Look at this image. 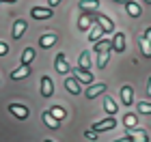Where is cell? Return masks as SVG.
Masks as SVG:
<instances>
[{
  "label": "cell",
  "instance_id": "4dcf8cb0",
  "mask_svg": "<svg viewBox=\"0 0 151 142\" xmlns=\"http://www.w3.org/2000/svg\"><path fill=\"white\" fill-rule=\"evenodd\" d=\"M86 138H88V140H97V133L91 129V131H86Z\"/></svg>",
  "mask_w": 151,
  "mask_h": 142
},
{
  "label": "cell",
  "instance_id": "3957f363",
  "mask_svg": "<svg viewBox=\"0 0 151 142\" xmlns=\"http://www.w3.org/2000/svg\"><path fill=\"white\" fill-rule=\"evenodd\" d=\"M30 15L35 17V19H47V17H52L54 13L50 6H32L30 9Z\"/></svg>",
  "mask_w": 151,
  "mask_h": 142
},
{
  "label": "cell",
  "instance_id": "8d00e7d4",
  "mask_svg": "<svg viewBox=\"0 0 151 142\" xmlns=\"http://www.w3.org/2000/svg\"><path fill=\"white\" fill-rule=\"evenodd\" d=\"M114 2H125V4H127V2H129V0H114Z\"/></svg>",
  "mask_w": 151,
  "mask_h": 142
},
{
  "label": "cell",
  "instance_id": "6da1fadb",
  "mask_svg": "<svg viewBox=\"0 0 151 142\" xmlns=\"http://www.w3.org/2000/svg\"><path fill=\"white\" fill-rule=\"evenodd\" d=\"M9 112H11L15 118H19V121H26V118H28V108L22 106V103H11V106H9Z\"/></svg>",
  "mask_w": 151,
  "mask_h": 142
},
{
  "label": "cell",
  "instance_id": "44dd1931",
  "mask_svg": "<svg viewBox=\"0 0 151 142\" xmlns=\"http://www.w3.org/2000/svg\"><path fill=\"white\" fill-rule=\"evenodd\" d=\"M104 35H106V32L101 30L99 26H93V28H91V32H88V39H91L93 43H97V41H101V37H104Z\"/></svg>",
  "mask_w": 151,
  "mask_h": 142
},
{
  "label": "cell",
  "instance_id": "277c9868",
  "mask_svg": "<svg viewBox=\"0 0 151 142\" xmlns=\"http://www.w3.org/2000/svg\"><path fill=\"white\" fill-rule=\"evenodd\" d=\"M110 50L114 52H125V35L123 32H114L112 41H110Z\"/></svg>",
  "mask_w": 151,
  "mask_h": 142
},
{
  "label": "cell",
  "instance_id": "836d02e7",
  "mask_svg": "<svg viewBox=\"0 0 151 142\" xmlns=\"http://www.w3.org/2000/svg\"><path fill=\"white\" fill-rule=\"evenodd\" d=\"M114 142H132V138H129V136H123V138H119V140H114Z\"/></svg>",
  "mask_w": 151,
  "mask_h": 142
},
{
  "label": "cell",
  "instance_id": "d4e9b609",
  "mask_svg": "<svg viewBox=\"0 0 151 142\" xmlns=\"http://www.w3.org/2000/svg\"><path fill=\"white\" fill-rule=\"evenodd\" d=\"M108 60H110V50L97 54V67H99V69H104V67L108 65Z\"/></svg>",
  "mask_w": 151,
  "mask_h": 142
},
{
  "label": "cell",
  "instance_id": "d6a6232c",
  "mask_svg": "<svg viewBox=\"0 0 151 142\" xmlns=\"http://www.w3.org/2000/svg\"><path fill=\"white\" fill-rule=\"evenodd\" d=\"M60 2H63V0H47V4H50V9H52V6H56V4H60Z\"/></svg>",
  "mask_w": 151,
  "mask_h": 142
},
{
  "label": "cell",
  "instance_id": "83f0119b",
  "mask_svg": "<svg viewBox=\"0 0 151 142\" xmlns=\"http://www.w3.org/2000/svg\"><path fill=\"white\" fill-rule=\"evenodd\" d=\"M108 50H110V41H108V39H101V41H97V43H95V52H108Z\"/></svg>",
  "mask_w": 151,
  "mask_h": 142
},
{
  "label": "cell",
  "instance_id": "ab89813d",
  "mask_svg": "<svg viewBox=\"0 0 151 142\" xmlns=\"http://www.w3.org/2000/svg\"><path fill=\"white\" fill-rule=\"evenodd\" d=\"M0 2H2V0H0Z\"/></svg>",
  "mask_w": 151,
  "mask_h": 142
},
{
  "label": "cell",
  "instance_id": "8fae6325",
  "mask_svg": "<svg viewBox=\"0 0 151 142\" xmlns=\"http://www.w3.org/2000/svg\"><path fill=\"white\" fill-rule=\"evenodd\" d=\"M93 19H95V13H84V15H80L78 28L80 30H88V28H91V24H93Z\"/></svg>",
  "mask_w": 151,
  "mask_h": 142
},
{
  "label": "cell",
  "instance_id": "d590c367",
  "mask_svg": "<svg viewBox=\"0 0 151 142\" xmlns=\"http://www.w3.org/2000/svg\"><path fill=\"white\" fill-rule=\"evenodd\" d=\"M147 93L151 95V78H149V86H147Z\"/></svg>",
  "mask_w": 151,
  "mask_h": 142
},
{
  "label": "cell",
  "instance_id": "f1b7e54d",
  "mask_svg": "<svg viewBox=\"0 0 151 142\" xmlns=\"http://www.w3.org/2000/svg\"><path fill=\"white\" fill-rule=\"evenodd\" d=\"M138 112L140 114H151V101H140L138 103Z\"/></svg>",
  "mask_w": 151,
  "mask_h": 142
},
{
  "label": "cell",
  "instance_id": "7c38bea8",
  "mask_svg": "<svg viewBox=\"0 0 151 142\" xmlns=\"http://www.w3.org/2000/svg\"><path fill=\"white\" fill-rule=\"evenodd\" d=\"M76 80L82 82V84H93V73L84 71V69H78V71H76Z\"/></svg>",
  "mask_w": 151,
  "mask_h": 142
},
{
  "label": "cell",
  "instance_id": "5bb4252c",
  "mask_svg": "<svg viewBox=\"0 0 151 142\" xmlns=\"http://www.w3.org/2000/svg\"><path fill=\"white\" fill-rule=\"evenodd\" d=\"M41 118H43V123L50 127V129H58V127H60V121H56L50 112H43V114H41Z\"/></svg>",
  "mask_w": 151,
  "mask_h": 142
},
{
  "label": "cell",
  "instance_id": "1f68e13d",
  "mask_svg": "<svg viewBox=\"0 0 151 142\" xmlns=\"http://www.w3.org/2000/svg\"><path fill=\"white\" fill-rule=\"evenodd\" d=\"M142 37H145V39H147V41L151 43V26H149V28L145 30V35H142Z\"/></svg>",
  "mask_w": 151,
  "mask_h": 142
},
{
  "label": "cell",
  "instance_id": "4fadbf2b",
  "mask_svg": "<svg viewBox=\"0 0 151 142\" xmlns=\"http://www.w3.org/2000/svg\"><path fill=\"white\" fill-rule=\"evenodd\" d=\"M54 43H56V35H54V32H45V35H41V39H39L41 47H52Z\"/></svg>",
  "mask_w": 151,
  "mask_h": 142
},
{
  "label": "cell",
  "instance_id": "d6986e66",
  "mask_svg": "<svg viewBox=\"0 0 151 142\" xmlns=\"http://www.w3.org/2000/svg\"><path fill=\"white\" fill-rule=\"evenodd\" d=\"M78 6H80L82 11H95L99 6V0H80Z\"/></svg>",
  "mask_w": 151,
  "mask_h": 142
},
{
  "label": "cell",
  "instance_id": "484cf974",
  "mask_svg": "<svg viewBox=\"0 0 151 142\" xmlns=\"http://www.w3.org/2000/svg\"><path fill=\"white\" fill-rule=\"evenodd\" d=\"M138 43H140V50H142V54H145V58H151V43L147 41L145 37H140Z\"/></svg>",
  "mask_w": 151,
  "mask_h": 142
},
{
  "label": "cell",
  "instance_id": "7a4b0ae2",
  "mask_svg": "<svg viewBox=\"0 0 151 142\" xmlns=\"http://www.w3.org/2000/svg\"><path fill=\"white\" fill-rule=\"evenodd\" d=\"M54 67H56V71L63 73V76H69V71H71V67H69V63H67L65 54H58V56H56V60H54Z\"/></svg>",
  "mask_w": 151,
  "mask_h": 142
},
{
  "label": "cell",
  "instance_id": "2e32d148",
  "mask_svg": "<svg viewBox=\"0 0 151 142\" xmlns=\"http://www.w3.org/2000/svg\"><path fill=\"white\" fill-rule=\"evenodd\" d=\"M24 30H26V22H24V19H17V22L13 24V32H11L13 39H19L24 35Z\"/></svg>",
  "mask_w": 151,
  "mask_h": 142
},
{
  "label": "cell",
  "instance_id": "e575fe53",
  "mask_svg": "<svg viewBox=\"0 0 151 142\" xmlns=\"http://www.w3.org/2000/svg\"><path fill=\"white\" fill-rule=\"evenodd\" d=\"M2 2H9V4H15L17 0H2Z\"/></svg>",
  "mask_w": 151,
  "mask_h": 142
},
{
  "label": "cell",
  "instance_id": "ba28073f",
  "mask_svg": "<svg viewBox=\"0 0 151 142\" xmlns=\"http://www.w3.org/2000/svg\"><path fill=\"white\" fill-rule=\"evenodd\" d=\"M52 93H54V82H52V78H50V76H43V78H41V95H43V97H50Z\"/></svg>",
  "mask_w": 151,
  "mask_h": 142
},
{
  "label": "cell",
  "instance_id": "74e56055",
  "mask_svg": "<svg viewBox=\"0 0 151 142\" xmlns=\"http://www.w3.org/2000/svg\"><path fill=\"white\" fill-rule=\"evenodd\" d=\"M145 2H147V4H151V0H145Z\"/></svg>",
  "mask_w": 151,
  "mask_h": 142
},
{
  "label": "cell",
  "instance_id": "603a6c76",
  "mask_svg": "<svg viewBox=\"0 0 151 142\" xmlns=\"http://www.w3.org/2000/svg\"><path fill=\"white\" fill-rule=\"evenodd\" d=\"M78 63H80V69L88 71V67H91V54H88V52H82L80 58H78Z\"/></svg>",
  "mask_w": 151,
  "mask_h": 142
},
{
  "label": "cell",
  "instance_id": "4316f807",
  "mask_svg": "<svg viewBox=\"0 0 151 142\" xmlns=\"http://www.w3.org/2000/svg\"><path fill=\"white\" fill-rule=\"evenodd\" d=\"M47 112H50V114H52V116L56 118V121H63V118H65V110H63L60 106H54V108H50Z\"/></svg>",
  "mask_w": 151,
  "mask_h": 142
},
{
  "label": "cell",
  "instance_id": "ffe728a7",
  "mask_svg": "<svg viewBox=\"0 0 151 142\" xmlns=\"http://www.w3.org/2000/svg\"><path fill=\"white\" fill-rule=\"evenodd\" d=\"M104 110L112 116V114H114L116 110H119V106H116V101H114L112 97H106V99H104Z\"/></svg>",
  "mask_w": 151,
  "mask_h": 142
},
{
  "label": "cell",
  "instance_id": "7402d4cb",
  "mask_svg": "<svg viewBox=\"0 0 151 142\" xmlns=\"http://www.w3.org/2000/svg\"><path fill=\"white\" fill-rule=\"evenodd\" d=\"M129 138H132V142H149V136L145 129H136L134 133H129Z\"/></svg>",
  "mask_w": 151,
  "mask_h": 142
},
{
  "label": "cell",
  "instance_id": "30bf717a",
  "mask_svg": "<svg viewBox=\"0 0 151 142\" xmlns=\"http://www.w3.org/2000/svg\"><path fill=\"white\" fill-rule=\"evenodd\" d=\"M65 88L69 91L71 95H80V93H82V88H80V82H78L76 78H71V76H67V78H65Z\"/></svg>",
  "mask_w": 151,
  "mask_h": 142
},
{
  "label": "cell",
  "instance_id": "52a82bcc",
  "mask_svg": "<svg viewBox=\"0 0 151 142\" xmlns=\"http://www.w3.org/2000/svg\"><path fill=\"white\" fill-rule=\"evenodd\" d=\"M121 103H123V106H132V103H134V88H132L129 84H125V86L121 88Z\"/></svg>",
  "mask_w": 151,
  "mask_h": 142
},
{
  "label": "cell",
  "instance_id": "f35d334b",
  "mask_svg": "<svg viewBox=\"0 0 151 142\" xmlns=\"http://www.w3.org/2000/svg\"><path fill=\"white\" fill-rule=\"evenodd\" d=\"M45 142H52V140H45Z\"/></svg>",
  "mask_w": 151,
  "mask_h": 142
},
{
  "label": "cell",
  "instance_id": "f546056e",
  "mask_svg": "<svg viewBox=\"0 0 151 142\" xmlns=\"http://www.w3.org/2000/svg\"><path fill=\"white\" fill-rule=\"evenodd\" d=\"M6 52H9V47H6V43H2V41H0V56H4Z\"/></svg>",
  "mask_w": 151,
  "mask_h": 142
},
{
  "label": "cell",
  "instance_id": "8992f818",
  "mask_svg": "<svg viewBox=\"0 0 151 142\" xmlns=\"http://www.w3.org/2000/svg\"><path fill=\"white\" fill-rule=\"evenodd\" d=\"M114 127H116V118L108 116L104 121H99V123H95L93 125V131H108V129H114Z\"/></svg>",
  "mask_w": 151,
  "mask_h": 142
},
{
  "label": "cell",
  "instance_id": "9c48e42d",
  "mask_svg": "<svg viewBox=\"0 0 151 142\" xmlns=\"http://www.w3.org/2000/svg\"><path fill=\"white\" fill-rule=\"evenodd\" d=\"M104 91H106V84H104V82H101V84H91V86L86 88L84 97H86V99H95L97 95H101Z\"/></svg>",
  "mask_w": 151,
  "mask_h": 142
},
{
  "label": "cell",
  "instance_id": "cb8c5ba5",
  "mask_svg": "<svg viewBox=\"0 0 151 142\" xmlns=\"http://www.w3.org/2000/svg\"><path fill=\"white\" fill-rule=\"evenodd\" d=\"M123 125H125V127H129V129H134V127L138 125V118H136V114L127 112L125 116H123Z\"/></svg>",
  "mask_w": 151,
  "mask_h": 142
},
{
  "label": "cell",
  "instance_id": "ac0fdd59",
  "mask_svg": "<svg viewBox=\"0 0 151 142\" xmlns=\"http://www.w3.org/2000/svg\"><path fill=\"white\" fill-rule=\"evenodd\" d=\"M30 76V65L28 67H19V69L11 71V80H22V78H28Z\"/></svg>",
  "mask_w": 151,
  "mask_h": 142
},
{
  "label": "cell",
  "instance_id": "9a60e30c",
  "mask_svg": "<svg viewBox=\"0 0 151 142\" xmlns=\"http://www.w3.org/2000/svg\"><path fill=\"white\" fill-rule=\"evenodd\" d=\"M35 56H37V52L32 50V47H26L24 54H22V67H28L32 60H35Z\"/></svg>",
  "mask_w": 151,
  "mask_h": 142
},
{
  "label": "cell",
  "instance_id": "e0dca14e",
  "mask_svg": "<svg viewBox=\"0 0 151 142\" xmlns=\"http://www.w3.org/2000/svg\"><path fill=\"white\" fill-rule=\"evenodd\" d=\"M125 11H127V15H132V17H140V4L134 2V0H129L125 4Z\"/></svg>",
  "mask_w": 151,
  "mask_h": 142
},
{
  "label": "cell",
  "instance_id": "5b68a950",
  "mask_svg": "<svg viewBox=\"0 0 151 142\" xmlns=\"http://www.w3.org/2000/svg\"><path fill=\"white\" fill-rule=\"evenodd\" d=\"M95 19H97V26H99V28L104 30V32H114V24H112V19H110V17L95 13Z\"/></svg>",
  "mask_w": 151,
  "mask_h": 142
}]
</instances>
